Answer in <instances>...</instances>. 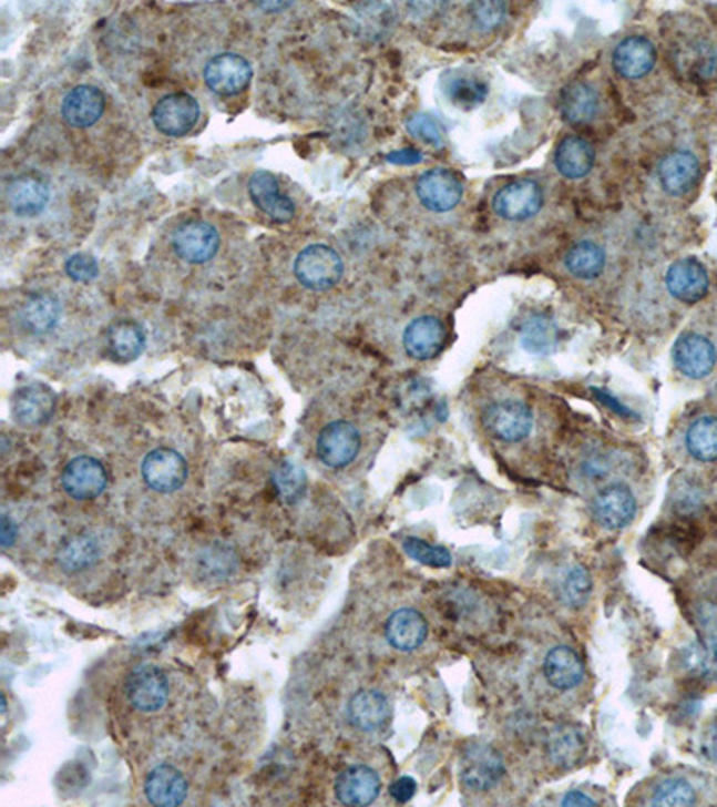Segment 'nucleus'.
<instances>
[{
    "mask_svg": "<svg viewBox=\"0 0 717 807\" xmlns=\"http://www.w3.org/2000/svg\"><path fill=\"white\" fill-rule=\"evenodd\" d=\"M447 98L460 106V109L472 110L486 99V83L469 74L447 75Z\"/></svg>",
    "mask_w": 717,
    "mask_h": 807,
    "instance_id": "4c0bfd02",
    "label": "nucleus"
},
{
    "mask_svg": "<svg viewBox=\"0 0 717 807\" xmlns=\"http://www.w3.org/2000/svg\"><path fill=\"white\" fill-rule=\"evenodd\" d=\"M429 624L414 609H400L389 615L386 623V639L399 652H414L426 643Z\"/></svg>",
    "mask_w": 717,
    "mask_h": 807,
    "instance_id": "b1692460",
    "label": "nucleus"
},
{
    "mask_svg": "<svg viewBox=\"0 0 717 807\" xmlns=\"http://www.w3.org/2000/svg\"><path fill=\"white\" fill-rule=\"evenodd\" d=\"M273 483L281 501L295 504L304 496L307 478L301 467L296 466L295 461L286 460L273 472Z\"/></svg>",
    "mask_w": 717,
    "mask_h": 807,
    "instance_id": "ea45409f",
    "label": "nucleus"
},
{
    "mask_svg": "<svg viewBox=\"0 0 717 807\" xmlns=\"http://www.w3.org/2000/svg\"><path fill=\"white\" fill-rule=\"evenodd\" d=\"M657 62V51L643 37H629L617 45L614 52L615 71L626 80H641L652 72Z\"/></svg>",
    "mask_w": 717,
    "mask_h": 807,
    "instance_id": "393cba45",
    "label": "nucleus"
},
{
    "mask_svg": "<svg viewBox=\"0 0 717 807\" xmlns=\"http://www.w3.org/2000/svg\"><path fill=\"white\" fill-rule=\"evenodd\" d=\"M348 718L359 731L376 733L391 718V707L380 691H361L348 704Z\"/></svg>",
    "mask_w": 717,
    "mask_h": 807,
    "instance_id": "bb28decb",
    "label": "nucleus"
},
{
    "mask_svg": "<svg viewBox=\"0 0 717 807\" xmlns=\"http://www.w3.org/2000/svg\"><path fill=\"white\" fill-rule=\"evenodd\" d=\"M205 83L219 95L240 94L254 78V69L246 58L235 52H223L212 58L203 71Z\"/></svg>",
    "mask_w": 717,
    "mask_h": 807,
    "instance_id": "9b49d317",
    "label": "nucleus"
},
{
    "mask_svg": "<svg viewBox=\"0 0 717 807\" xmlns=\"http://www.w3.org/2000/svg\"><path fill=\"white\" fill-rule=\"evenodd\" d=\"M592 512L606 530H623L635 519L637 499L626 484H610L597 493L592 502Z\"/></svg>",
    "mask_w": 717,
    "mask_h": 807,
    "instance_id": "2eb2a0df",
    "label": "nucleus"
},
{
    "mask_svg": "<svg viewBox=\"0 0 717 807\" xmlns=\"http://www.w3.org/2000/svg\"><path fill=\"white\" fill-rule=\"evenodd\" d=\"M418 200L431 212H449L458 207L463 184L458 174L447 170L427 171L417 184Z\"/></svg>",
    "mask_w": 717,
    "mask_h": 807,
    "instance_id": "dca6fc26",
    "label": "nucleus"
},
{
    "mask_svg": "<svg viewBox=\"0 0 717 807\" xmlns=\"http://www.w3.org/2000/svg\"><path fill=\"white\" fill-rule=\"evenodd\" d=\"M506 774V766L493 746L472 745L461 756L460 775L464 786L474 791L495 788Z\"/></svg>",
    "mask_w": 717,
    "mask_h": 807,
    "instance_id": "20e7f679",
    "label": "nucleus"
},
{
    "mask_svg": "<svg viewBox=\"0 0 717 807\" xmlns=\"http://www.w3.org/2000/svg\"><path fill=\"white\" fill-rule=\"evenodd\" d=\"M562 806H585V807H594L597 806L596 800L591 797H586L585 794H582V791H571V794L565 795L562 800Z\"/></svg>",
    "mask_w": 717,
    "mask_h": 807,
    "instance_id": "8fccbe9b",
    "label": "nucleus"
},
{
    "mask_svg": "<svg viewBox=\"0 0 717 807\" xmlns=\"http://www.w3.org/2000/svg\"><path fill=\"white\" fill-rule=\"evenodd\" d=\"M146 797L155 806H180L185 803L188 784L185 775L173 765H160L146 779Z\"/></svg>",
    "mask_w": 717,
    "mask_h": 807,
    "instance_id": "a878e982",
    "label": "nucleus"
},
{
    "mask_svg": "<svg viewBox=\"0 0 717 807\" xmlns=\"http://www.w3.org/2000/svg\"><path fill=\"white\" fill-rule=\"evenodd\" d=\"M99 559V548L94 539L78 535L66 540L58 553V562L65 573H81Z\"/></svg>",
    "mask_w": 717,
    "mask_h": 807,
    "instance_id": "e433bc0d",
    "label": "nucleus"
},
{
    "mask_svg": "<svg viewBox=\"0 0 717 807\" xmlns=\"http://www.w3.org/2000/svg\"><path fill=\"white\" fill-rule=\"evenodd\" d=\"M379 794L380 777L370 766H350L336 780V797L345 806H368Z\"/></svg>",
    "mask_w": 717,
    "mask_h": 807,
    "instance_id": "4be33fe9",
    "label": "nucleus"
},
{
    "mask_svg": "<svg viewBox=\"0 0 717 807\" xmlns=\"http://www.w3.org/2000/svg\"><path fill=\"white\" fill-rule=\"evenodd\" d=\"M560 104H562L563 119L567 123L586 124L596 118L597 110H600V98L591 85L577 81L563 90Z\"/></svg>",
    "mask_w": 717,
    "mask_h": 807,
    "instance_id": "473e14b6",
    "label": "nucleus"
},
{
    "mask_svg": "<svg viewBox=\"0 0 717 807\" xmlns=\"http://www.w3.org/2000/svg\"><path fill=\"white\" fill-rule=\"evenodd\" d=\"M701 165L690 151H673L662 160L658 167L660 185L669 196L680 197L689 194L698 185Z\"/></svg>",
    "mask_w": 717,
    "mask_h": 807,
    "instance_id": "a211bd4d",
    "label": "nucleus"
},
{
    "mask_svg": "<svg viewBox=\"0 0 717 807\" xmlns=\"http://www.w3.org/2000/svg\"><path fill=\"white\" fill-rule=\"evenodd\" d=\"M682 666L704 681H717V639L694 641L682 650Z\"/></svg>",
    "mask_w": 717,
    "mask_h": 807,
    "instance_id": "f704fd0d",
    "label": "nucleus"
},
{
    "mask_svg": "<svg viewBox=\"0 0 717 807\" xmlns=\"http://www.w3.org/2000/svg\"><path fill=\"white\" fill-rule=\"evenodd\" d=\"M187 461L174 449L160 447L142 461V478L150 489L160 493H171L182 489L187 481Z\"/></svg>",
    "mask_w": 717,
    "mask_h": 807,
    "instance_id": "6e6552de",
    "label": "nucleus"
},
{
    "mask_svg": "<svg viewBox=\"0 0 717 807\" xmlns=\"http://www.w3.org/2000/svg\"><path fill=\"white\" fill-rule=\"evenodd\" d=\"M594 159L596 155L588 142L583 141L580 136H567L560 142L556 155H554V164L565 178L577 180L591 173Z\"/></svg>",
    "mask_w": 717,
    "mask_h": 807,
    "instance_id": "2f4dec72",
    "label": "nucleus"
},
{
    "mask_svg": "<svg viewBox=\"0 0 717 807\" xmlns=\"http://www.w3.org/2000/svg\"><path fill=\"white\" fill-rule=\"evenodd\" d=\"M6 200L17 216L34 217L48 208L51 191L38 174H20L6 188Z\"/></svg>",
    "mask_w": 717,
    "mask_h": 807,
    "instance_id": "6ab92c4d",
    "label": "nucleus"
},
{
    "mask_svg": "<svg viewBox=\"0 0 717 807\" xmlns=\"http://www.w3.org/2000/svg\"><path fill=\"white\" fill-rule=\"evenodd\" d=\"M173 248L188 264H205L216 257L219 234L207 221H185L174 231Z\"/></svg>",
    "mask_w": 717,
    "mask_h": 807,
    "instance_id": "1a4fd4ad",
    "label": "nucleus"
},
{
    "mask_svg": "<svg viewBox=\"0 0 717 807\" xmlns=\"http://www.w3.org/2000/svg\"><path fill=\"white\" fill-rule=\"evenodd\" d=\"M57 394L42 382H31L14 391L13 408L14 420L25 428H37L48 422L57 409Z\"/></svg>",
    "mask_w": 717,
    "mask_h": 807,
    "instance_id": "f3484780",
    "label": "nucleus"
},
{
    "mask_svg": "<svg viewBox=\"0 0 717 807\" xmlns=\"http://www.w3.org/2000/svg\"><path fill=\"white\" fill-rule=\"evenodd\" d=\"M65 272L72 280L86 284L98 278L99 264L92 255L75 254L66 261Z\"/></svg>",
    "mask_w": 717,
    "mask_h": 807,
    "instance_id": "c03bdc74",
    "label": "nucleus"
},
{
    "mask_svg": "<svg viewBox=\"0 0 717 807\" xmlns=\"http://www.w3.org/2000/svg\"><path fill=\"white\" fill-rule=\"evenodd\" d=\"M14 540H17V524L11 521L10 517L4 515L2 517V524H0V542H2V548L8 550V548L14 544Z\"/></svg>",
    "mask_w": 717,
    "mask_h": 807,
    "instance_id": "09e8293b",
    "label": "nucleus"
},
{
    "mask_svg": "<svg viewBox=\"0 0 717 807\" xmlns=\"http://www.w3.org/2000/svg\"><path fill=\"white\" fill-rule=\"evenodd\" d=\"M103 112L104 94L92 85L75 86L61 103V118L78 130L94 126Z\"/></svg>",
    "mask_w": 717,
    "mask_h": 807,
    "instance_id": "5701e85b",
    "label": "nucleus"
},
{
    "mask_svg": "<svg viewBox=\"0 0 717 807\" xmlns=\"http://www.w3.org/2000/svg\"><path fill=\"white\" fill-rule=\"evenodd\" d=\"M170 681L160 667L139 666L130 673L126 681V696L133 709L141 713H158L170 699Z\"/></svg>",
    "mask_w": 717,
    "mask_h": 807,
    "instance_id": "0eeeda50",
    "label": "nucleus"
},
{
    "mask_svg": "<svg viewBox=\"0 0 717 807\" xmlns=\"http://www.w3.org/2000/svg\"><path fill=\"white\" fill-rule=\"evenodd\" d=\"M521 341L527 353L547 356L559 345V329L551 319L533 318L525 324Z\"/></svg>",
    "mask_w": 717,
    "mask_h": 807,
    "instance_id": "58836bf2",
    "label": "nucleus"
},
{
    "mask_svg": "<svg viewBox=\"0 0 717 807\" xmlns=\"http://www.w3.org/2000/svg\"><path fill=\"white\" fill-rule=\"evenodd\" d=\"M673 359L682 376L707 379L717 368V343L708 333L687 330L676 339Z\"/></svg>",
    "mask_w": 717,
    "mask_h": 807,
    "instance_id": "f03ea898",
    "label": "nucleus"
},
{
    "mask_svg": "<svg viewBox=\"0 0 717 807\" xmlns=\"http://www.w3.org/2000/svg\"><path fill=\"white\" fill-rule=\"evenodd\" d=\"M199 104L187 92L165 95L153 109V124L167 136H183L193 132L199 121Z\"/></svg>",
    "mask_w": 717,
    "mask_h": 807,
    "instance_id": "9d476101",
    "label": "nucleus"
},
{
    "mask_svg": "<svg viewBox=\"0 0 717 807\" xmlns=\"http://www.w3.org/2000/svg\"><path fill=\"white\" fill-rule=\"evenodd\" d=\"M544 675L560 691L574 689L585 675L582 658L567 646H556L545 655Z\"/></svg>",
    "mask_w": 717,
    "mask_h": 807,
    "instance_id": "cd10ccee",
    "label": "nucleus"
},
{
    "mask_svg": "<svg viewBox=\"0 0 717 807\" xmlns=\"http://www.w3.org/2000/svg\"><path fill=\"white\" fill-rule=\"evenodd\" d=\"M667 292L673 298L693 306L704 300L710 287L707 268L696 258H680L670 264L666 275Z\"/></svg>",
    "mask_w": 717,
    "mask_h": 807,
    "instance_id": "4468645a",
    "label": "nucleus"
},
{
    "mask_svg": "<svg viewBox=\"0 0 717 807\" xmlns=\"http://www.w3.org/2000/svg\"><path fill=\"white\" fill-rule=\"evenodd\" d=\"M61 484L71 498L90 501L104 492L109 484V474L101 461L90 456H78L61 472Z\"/></svg>",
    "mask_w": 717,
    "mask_h": 807,
    "instance_id": "f8f14e48",
    "label": "nucleus"
},
{
    "mask_svg": "<svg viewBox=\"0 0 717 807\" xmlns=\"http://www.w3.org/2000/svg\"><path fill=\"white\" fill-rule=\"evenodd\" d=\"M605 252L601 246L594 245L591 241H583L572 246L565 257V266L574 277L583 278V280H592L600 277L605 269Z\"/></svg>",
    "mask_w": 717,
    "mask_h": 807,
    "instance_id": "c9c22d12",
    "label": "nucleus"
},
{
    "mask_svg": "<svg viewBox=\"0 0 717 807\" xmlns=\"http://www.w3.org/2000/svg\"><path fill=\"white\" fill-rule=\"evenodd\" d=\"M470 11L481 28L492 29L501 24L502 19L506 17L508 8L502 2H475L470 6Z\"/></svg>",
    "mask_w": 717,
    "mask_h": 807,
    "instance_id": "a18cd8bd",
    "label": "nucleus"
},
{
    "mask_svg": "<svg viewBox=\"0 0 717 807\" xmlns=\"http://www.w3.org/2000/svg\"><path fill=\"white\" fill-rule=\"evenodd\" d=\"M685 447L699 463L717 461V417L701 415L690 422L685 432Z\"/></svg>",
    "mask_w": 717,
    "mask_h": 807,
    "instance_id": "72a5a7b5",
    "label": "nucleus"
},
{
    "mask_svg": "<svg viewBox=\"0 0 717 807\" xmlns=\"http://www.w3.org/2000/svg\"><path fill=\"white\" fill-rule=\"evenodd\" d=\"M388 160L389 162H393V164H417V162L422 160V155L414 150H403L391 153Z\"/></svg>",
    "mask_w": 717,
    "mask_h": 807,
    "instance_id": "3c124183",
    "label": "nucleus"
},
{
    "mask_svg": "<svg viewBox=\"0 0 717 807\" xmlns=\"http://www.w3.org/2000/svg\"><path fill=\"white\" fill-rule=\"evenodd\" d=\"M544 205V193L533 180H516L495 194L493 211L508 221H524L536 216Z\"/></svg>",
    "mask_w": 717,
    "mask_h": 807,
    "instance_id": "ddd939ff",
    "label": "nucleus"
},
{
    "mask_svg": "<svg viewBox=\"0 0 717 807\" xmlns=\"http://www.w3.org/2000/svg\"><path fill=\"white\" fill-rule=\"evenodd\" d=\"M403 551L408 556L423 563L427 568L445 569L452 565V554L441 548V545H432L426 540L417 539V537H408L403 540Z\"/></svg>",
    "mask_w": 717,
    "mask_h": 807,
    "instance_id": "a19ab883",
    "label": "nucleus"
},
{
    "mask_svg": "<svg viewBox=\"0 0 717 807\" xmlns=\"http://www.w3.org/2000/svg\"><path fill=\"white\" fill-rule=\"evenodd\" d=\"M248 191L255 205L264 214H268L272 219L278 221V223H287V221L295 217V203L281 194L275 174L268 173V171H257V173L252 174Z\"/></svg>",
    "mask_w": 717,
    "mask_h": 807,
    "instance_id": "412c9836",
    "label": "nucleus"
},
{
    "mask_svg": "<svg viewBox=\"0 0 717 807\" xmlns=\"http://www.w3.org/2000/svg\"><path fill=\"white\" fill-rule=\"evenodd\" d=\"M342 261L336 249L327 245H310L301 249L295 261V275L310 292H327L341 280Z\"/></svg>",
    "mask_w": 717,
    "mask_h": 807,
    "instance_id": "f257e3e1",
    "label": "nucleus"
},
{
    "mask_svg": "<svg viewBox=\"0 0 717 807\" xmlns=\"http://www.w3.org/2000/svg\"><path fill=\"white\" fill-rule=\"evenodd\" d=\"M547 752L554 765L572 768L585 756V737L574 725H559L549 734Z\"/></svg>",
    "mask_w": 717,
    "mask_h": 807,
    "instance_id": "7c9ffc66",
    "label": "nucleus"
},
{
    "mask_svg": "<svg viewBox=\"0 0 717 807\" xmlns=\"http://www.w3.org/2000/svg\"><path fill=\"white\" fill-rule=\"evenodd\" d=\"M653 806H693L696 803L694 788L684 779H667L655 789Z\"/></svg>",
    "mask_w": 717,
    "mask_h": 807,
    "instance_id": "79ce46f5",
    "label": "nucleus"
},
{
    "mask_svg": "<svg viewBox=\"0 0 717 807\" xmlns=\"http://www.w3.org/2000/svg\"><path fill=\"white\" fill-rule=\"evenodd\" d=\"M592 592L591 574L582 565H576L569 571L563 582V600L567 601V605L572 609H580L585 605Z\"/></svg>",
    "mask_w": 717,
    "mask_h": 807,
    "instance_id": "37998d69",
    "label": "nucleus"
},
{
    "mask_svg": "<svg viewBox=\"0 0 717 807\" xmlns=\"http://www.w3.org/2000/svg\"><path fill=\"white\" fill-rule=\"evenodd\" d=\"M445 325L434 316H422L411 321L403 330V348L418 361H427L441 353L445 345Z\"/></svg>",
    "mask_w": 717,
    "mask_h": 807,
    "instance_id": "aec40b11",
    "label": "nucleus"
},
{
    "mask_svg": "<svg viewBox=\"0 0 717 807\" xmlns=\"http://www.w3.org/2000/svg\"><path fill=\"white\" fill-rule=\"evenodd\" d=\"M673 60L694 83H708L717 75V49L705 34H685L673 45Z\"/></svg>",
    "mask_w": 717,
    "mask_h": 807,
    "instance_id": "7ed1b4c3",
    "label": "nucleus"
},
{
    "mask_svg": "<svg viewBox=\"0 0 717 807\" xmlns=\"http://www.w3.org/2000/svg\"><path fill=\"white\" fill-rule=\"evenodd\" d=\"M707 752L708 756L717 760V723L714 725L713 731L707 736Z\"/></svg>",
    "mask_w": 717,
    "mask_h": 807,
    "instance_id": "603ef678",
    "label": "nucleus"
},
{
    "mask_svg": "<svg viewBox=\"0 0 717 807\" xmlns=\"http://www.w3.org/2000/svg\"><path fill=\"white\" fill-rule=\"evenodd\" d=\"M409 132L413 133L418 139L429 142L438 146L441 142V130L438 126L437 121H432L427 115H414L408 123Z\"/></svg>",
    "mask_w": 717,
    "mask_h": 807,
    "instance_id": "49530a36",
    "label": "nucleus"
},
{
    "mask_svg": "<svg viewBox=\"0 0 717 807\" xmlns=\"http://www.w3.org/2000/svg\"><path fill=\"white\" fill-rule=\"evenodd\" d=\"M106 345L113 359L132 362L141 357L146 348V333L133 319H119L106 333Z\"/></svg>",
    "mask_w": 717,
    "mask_h": 807,
    "instance_id": "c85d7f7f",
    "label": "nucleus"
},
{
    "mask_svg": "<svg viewBox=\"0 0 717 807\" xmlns=\"http://www.w3.org/2000/svg\"><path fill=\"white\" fill-rule=\"evenodd\" d=\"M484 429L493 438L508 443L525 440L533 429V413L524 402L501 400L488 406L483 413Z\"/></svg>",
    "mask_w": 717,
    "mask_h": 807,
    "instance_id": "423d86ee",
    "label": "nucleus"
},
{
    "mask_svg": "<svg viewBox=\"0 0 717 807\" xmlns=\"http://www.w3.org/2000/svg\"><path fill=\"white\" fill-rule=\"evenodd\" d=\"M60 300L51 293H34L20 310V321L31 334H48L60 321Z\"/></svg>",
    "mask_w": 717,
    "mask_h": 807,
    "instance_id": "c756f323",
    "label": "nucleus"
},
{
    "mask_svg": "<svg viewBox=\"0 0 717 807\" xmlns=\"http://www.w3.org/2000/svg\"><path fill=\"white\" fill-rule=\"evenodd\" d=\"M414 794H417V780L413 777H400L389 786V795L400 804L409 803Z\"/></svg>",
    "mask_w": 717,
    "mask_h": 807,
    "instance_id": "de8ad7c7",
    "label": "nucleus"
},
{
    "mask_svg": "<svg viewBox=\"0 0 717 807\" xmlns=\"http://www.w3.org/2000/svg\"><path fill=\"white\" fill-rule=\"evenodd\" d=\"M361 451V432L347 420H336L325 426L316 441L319 460L330 469L350 466Z\"/></svg>",
    "mask_w": 717,
    "mask_h": 807,
    "instance_id": "39448f33",
    "label": "nucleus"
}]
</instances>
